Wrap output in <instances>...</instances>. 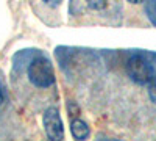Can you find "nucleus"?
Returning <instances> with one entry per match:
<instances>
[{
    "label": "nucleus",
    "mask_w": 156,
    "mask_h": 141,
    "mask_svg": "<svg viewBox=\"0 0 156 141\" xmlns=\"http://www.w3.org/2000/svg\"><path fill=\"white\" fill-rule=\"evenodd\" d=\"M126 2H129V3H142V2H144V0H126Z\"/></svg>",
    "instance_id": "10"
},
{
    "label": "nucleus",
    "mask_w": 156,
    "mask_h": 141,
    "mask_svg": "<svg viewBox=\"0 0 156 141\" xmlns=\"http://www.w3.org/2000/svg\"><path fill=\"white\" fill-rule=\"evenodd\" d=\"M70 132H72V136L75 139H86L89 136V133H90L89 125L83 119H80V118L72 119V122H70Z\"/></svg>",
    "instance_id": "4"
},
{
    "label": "nucleus",
    "mask_w": 156,
    "mask_h": 141,
    "mask_svg": "<svg viewBox=\"0 0 156 141\" xmlns=\"http://www.w3.org/2000/svg\"><path fill=\"white\" fill-rule=\"evenodd\" d=\"M125 69H126V75L129 77V80L136 85H140V86L148 85V82L151 80V77L154 74L151 65L142 55L129 57Z\"/></svg>",
    "instance_id": "2"
},
{
    "label": "nucleus",
    "mask_w": 156,
    "mask_h": 141,
    "mask_svg": "<svg viewBox=\"0 0 156 141\" xmlns=\"http://www.w3.org/2000/svg\"><path fill=\"white\" fill-rule=\"evenodd\" d=\"M147 86H148V97H150V100L156 104V74H153L151 80L148 82Z\"/></svg>",
    "instance_id": "7"
},
{
    "label": "nucleus",
    "mask_w": 156,
    "mask_h": 141,
    "mask_svg": "<svg viewBox=\"0 0 156 141\" xmlns=\"http://www.w3.org/2000/svg\"><path fill=\"white\" fill-rule=\"evenodd\" d=\"M86 3L90 9H95V11H100V9H105L106 5H108V0H86Z\"/></svg>",
    "instance_id": "6"
},
{
    "label": "nucleus",
    "mask_w": 156,
    "mask_h": 141,
    "mask_svg": "<svg viewBox=\"0 0 156 141\" xmlns=\"http://www.w3.org/2000/svg\"><path fill=\"white\" fill-rule=\"evenodd\" d=\"M42 122H44V129H45L48 139H55V141L64 139V135H66L64 133V125L61 121L59 110L56 107H48L45 110Z\"/></svg>",
    "instance_id": "3"
},
{
    "label": "nucleus",
    "mask_w": 156,
    "mask_h": 141,
    "mask_svg": "<svg viewBox=\"0 0 156 141\" xmlns=\"http://www.w3.org/2000/svg\"><path fill=\"white\" fill-rule=\"evenodd\" d=\"M28 80L37 88H48L55 82V71L47 57H36L28 66Z\"/></svg>",
    "instance_id": "1"
},
{
    "label": "nucleus",
    "mask_w": 156,
    "mask_h": 141,
    "mask_svg": "<svg viewBox=\"0 0 156 141\" xmlns=\"http://www.w3.org/2000/svg\"><path fill=\"white\" fill-rule=\"evenodd\" d=\"M42 2H44L45 5L51 6V8H56V6H59V5L62 3V0H42Z\"/></svg>",
    "instance_id": "8"
},
{
    "label": "nucleus",
    "mask_w": 156,
    "mask_h": 141,
    "mask_svg": "<svg viewBox=\"0 0 156 141\" xmlns=\"http://www.w3.org/2000/svg\"><path fill=\"white\" fill-rule=\"evenodd\" d=\"M145 11H147V16L151 20V24L156 25V0H147Z\"/></svg>",
    "instance_id": "5"
},
{
    "label": "nucleus",
    "mask_w": 156,
    "mask_h": 141,
    "mask_svg": "<svg viewBox=\"0 0 156 141\" xmlns=\"http://www.w3.org/2000/svg\"><path fill=\"white\" fill-rule=\"evenodd\" d=\"M3 102H5V94L2 91V88H0V110H2V107H3Z\"/></svg>",
    "instance_id": "9"
}]
</instances>
